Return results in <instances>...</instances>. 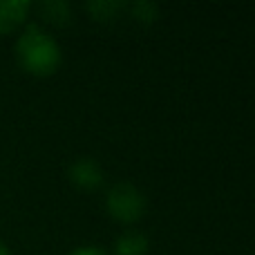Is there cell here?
<instances>
[{"label": "cell", "mask_w": 255, "mask_h": 255, "mask_svg": "<svg viewBox=\"0 0 255 255\" xmlns=\"http://www.w3.org/2000/svg\"><path fill=\"white\" fill-rule=\"evenodd\" d=\"M13 52H16L18 65L34 76L54 74L63 58L61 45L56 43V38L49 36L47 31L40 25H36V22H29V25L22 29V34L18 36V40H16Z\"/></svg>", "instance_id": "6da1fadb"}, {"label": "cell", "mask_w": 255, "mask_h": 255, "mask_svg": "<svg viewBox=\"0 0 255 255\" xmlns=\"http://www.w3.org/2000/svg\"><path fill=\"white\" fill-rule=\"evenodd\" d=\"M106 208L112 220L132 224L141 220L145 213V195L130 181H119L106 195Z\"/></svg>", "instance_id": "7a4b0ae2"}, {"label": "cell", "mask_w": 255, "mask_h": 255, "mask_svg": "<svg viewBox=\"0 0 255 255\" xmlns=\"http://www.w3.org/2000/svg\"><path fill=\"white\" fill-rule=\"evenodd\" d=\"M70 181L81 190H94L103 184V170L97 159L92 157H79L70 163L67 170Z\"/></svg>", "instance_id": "3957f363"}, {"label": "cell", "mask_w": 255, "mask_h": 255, "mask_svg": "<svg viewBox=\"0 0 255 255\" xmlns=\"http://www.w3.org/2000/svg\"><path fill=\"white\" fill-rule=\"evenodd\" d=\"M31 4L27 0H0V34H9L25 22Z\"/></svg>", "instance_id": "277c9868"}, {"label": "cell", "mask_w": 255, "mask_h": 255, "mask_svg": "<svg viewBox=\"0 0 255 255\" xmlns=\"http://www.w3.org/2000/svg\"><path fill=\"white\" fill-rule=\"evenodd\" d=\"M38 13L45 22L65 27L72 22V4L67 0H43L38 2Z\"/></svg>", "instance_id": "5b68a950"}, {"label": "cell", "mask_w": 255, "mask_h": 255, "mask_svg": "<svg viewBox=\"0 0 255 255\" xmlns=\"http://www.w3.org/2000/svg\"><path fill=\"white\" fill-rule=\"evenodd\" d=\"M148 247L150 242L141 231H126L115 240V255H145Z\"/></svg>", "instance_id": "8992f818"}, {"label": "cell", "mask_w": 255, "mask_h": 255, "mask_svg": "<svg viewBox=\"0 0 255 255\" xmlns=\"http://www.w3.org/2000/svg\"><path fill=\"white\" fill-rule=\"evenodd\" d=\"M85 9L92 13L94 20L108 22V20L119 18L128 9V2H124V0H90V2L85 4Z\"/></svg>", "instance_id": "52a82bcc"}, {"label": "cell", "mask_w": 255, "mask_h": 255, "mask_svg": "<svg viewBox=\"0 0 255 255\" xmlns=\"http://www.w3.org/2000/svg\"><path fill=\"white\" fill-rule=\"evenodd\" d=\"M128 9H130L132 18H136L139 22H145V25H150V22H154L159 18V4L152 2V0H134L132 4H128Z\"/></svg>", "instance_id": "ba28073f"}, {"label": "cell", "mask_w": 255, "mask_h": 255, "mask_svg": "<svg viewBox=\"0 0 255 255\" xmlns=\"http://www.w3.org/2000/svg\"><path fill=\"white\" fill-rule=\"evenodd\" d=\"M70 255H108V253L99 247H79L74 251H70Z\"/></svg>", "instance_id": "9c48e42d"}, {"label": "cell", "mask_w": 255, "mask_h": 255, "mask_svg": "<svg viewBox=\"0 0 255 255\" xmlns=\"http://www.w3.org/2000/svg\"><path fill=\"white\" fill-rule=\"evenodd\" d=\"M0 255H11V251L7 249V244H2V242H0Z\"/></svg>", "instance_id": "30bf717a"}]
</instances>
